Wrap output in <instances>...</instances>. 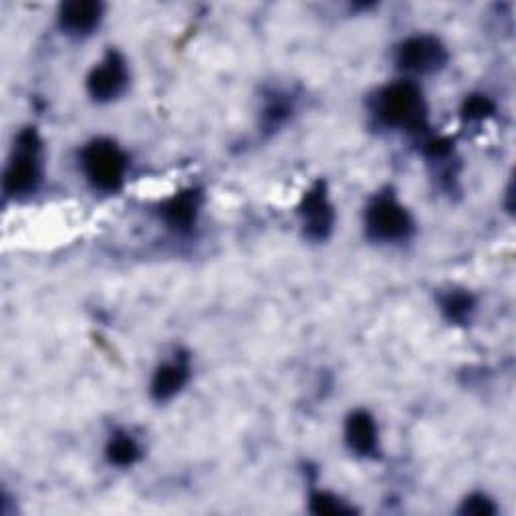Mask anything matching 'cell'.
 I'll return each mask as SVG.
<instances>
[{
  "label": "cell",
  "mask_w": 516,
  "mask_h": 516,
  "mask_svg": "<svg viewBox=\"0 0 516 516\" xmlns=\"http://www.w3.org/2000/svg\"><path fill=\"white\" fill-rule=\"evenodd\" d=\"M289 117V105L285 103V101H273L267 109H265V113H263V121H265V125L267 127H279L285 119Z\"/></svg>",
  "instance_id": "cell-17"
},
{
  "label": "cell",
  "mask_w": 516,
  "mask_h": 516,
  "mask_svg": "<svg viewBox=\"0 0 516 516\" xmlns=\"http://www.w3.org/2000/svg\"><path fill=\"white\" fill-rule=\"evenodd\" d=\"M81 168L95 190L117 192L127 174V156L117 144L95 140L81 152Z\"/></svg>",
  "instance_id": "cell-3"
},
{
  "label": "cell",
  "mask_w": 516,
  "mask_h": 516,
  "mask_svg": "<svg viewBox=\"0 0 516 516\" xmlns=\"http://www.w3.org/2000/svg\"><path fill=\"white\" fill-rule=\"evenodd\" d=\"M375 115L390 127L420 132L426 125V103L422 91L408 81L381 89L375 99Z\"/></svg>",
  "instance_id": "cell-1"
},
{
  "label": "cell",
  "mask_w": 516,
  "mask_h": 516,
  "mask_svg": "<svg viewBox=\"0 0 516 516\" xmlns=\"http://www.w3.org/2000/svg\"><path fill=\"white\" fill-rule=\"evenodd\" d=\"M400 69L412 75H430L440 71L446 61L448 53L446 47L430 35H416L406 39L396 55Z\"/></svg>",
  "instance_id": "cell-5"
},
{
  "label": "cell",
  "mask_w": 516,
  "mask_h": 516,
  "mask_svg": "<svg viewBox=\"0 0 516 516\" xmlns=\"http://www.w3.org/2000/svg\"><path fill=\"white\" fill-rule=\"evenodd\" d=\"M311 510L315 514H351L353 512V508L347 506L343 500L323 494V492H319L311 498Z\"/></svg>",
  "instance_id": "cell-14"
},
{
  "label": "cell",
  "mask_w": 516,
  "mask_h": 516,
  "mask_svg": "<svg viewBox=\"0 0 516 516\" xmlns=\"http://www.w3.org/2000/svg\"><path fill=\"white\" fill-rule=\"evenodd\" d=\"M442 311L448 317V321L454 323H466L470 321L472 313H474V299L470 293L464 291H450L448 295L442 297Z\"/></svg>",
  "instance_id": "cell-13"
},
{
  "label": "cell",
  "mask_w": 516,
  "mask_h": 516,
  "mask_svg": "<svg viewBox=\"0 0 516 516\" xmlns=\"http://www.w3.org/2000/svg\"><path fill=\"white\" fill-rule=\"evenodd\" d=\"M462 514H472V516H490L496 514V506L492 504V500H488L482 494H474L470 498L464 500L462 506Z\"/></svg>",
  "instance_id": "cell-16"
},
{
  "label": "cell",
  "mask_w": 516,
  "mask_h": 516,
  "mask_svg": "<svg viewBox=\"0 0 516 516\" xmlns=\"http://www.w3.org/2000/svg\"><path fill=\"white\" fill-rule=\"evenodd\" d=\"M127 67L117 51H109L105 59L95 65L87 77V91L95 101H113L127 87Z\"/></svg>",
  "instance_id": "cell-6"
},
{
  "label": "cell",
  "mask_w": 516,
  "mask_h": 516,
  "mask_svg": "<svg viewBox=\"0 0 516 516\" xmlns=\"http://www.w3.org/2000/svg\"><path fill=\"white\" fill-rule=\"evenodd\" d=\"M188 379H190V367L184 357H176L168 363H162L152 377L150 390H152L154 400H158V402L172 400L174 396H178L184 390Z\"/></svg>",
  "instance_id": "cell-10"
},
{
  "label": "cell",
  "mask_w": 516,
  "mask_h": 516,
  "mask_svg": "<svg viewBox=\"0 0 516 516\" xmlns=\"http://www.w3.org/2000/svg\"><path fill=\"white\" fill-rule=\"evenodd\" d=\"M198 210H200V194L196 190H186L176 194L164 204L162 216L172 228L190 230L198 218Z\"/></svg>",
  "instance_id": "cell-11"
},
{
  "label": "cell",
  "mask_w": 516,
  "mask_h": 516,
  "mask_svg": "<svg viewBox=\"0 0 516 516\" xmlns=\"http://www.w3.org/2000/svg\"><path fill=\"white\" fill-rule=\"evenodd\" d=\"M345 442L357 456H373L379 450V432L371 414L357 410L347 418Z\"/></svg>",
  "instance_id": "cell-8"
},
{
  "label": "cell",
  "mask_w": 516,
  "mask_h": 516,
  "mask_svg": "<svg viewBox=\"0 0 516 516\" xmlns=\"http://www.w3.org/2000/svg\"><path fill=\"white\" fill-rule=\"evenodd\" d=\"M365 228L377 242H400L412 234L414 222L408 210L392 194H383L373 198L369 204L365 212Z\"/></svg>",
  "instance_id": "cell-4"
},
{
  "label": "cell",
  "mask_w": 516,
  "mask_h": 516,
  "mask_svg": "<svg viewBox=\"0 0 516 516\" xmlns=\"http://www.w3.org/2000/svg\"><path fill=\"white\" fill-rule=\"evenodd\" d=\"M41 176V140L33 127H27L19 134L13 158L7 166L5 192L15 198L33 194L41 184Z\"/></svg>",
  "instance_id": "cell-2"
},
{
  "label": "cell",
  "mask_w": 516,
  "mask_h": 516,
  "mask_svg": "<svg viewBox=\"0 0 516 516\" xmlns=\"http://www.w3.org/2000/svg\"><path fill=\"white\" fill-rule=\"evenodd\" d=\"M103 17V7L95 0H75L67 3L59 11V23L63 31L69 35H89L95 27H99Z\"/></svg>",
  "instance_id": "cell-9"
},
{
  "label": "cell",
  "mask_w": 516,
  "mask_h": 516,
  "mask_svg": "<svg viewBox=\"0 0 516 516\" xmlns=\"http://www.w3.org/2000/svg\"><path fill=\"white\" fill-rule=\"evenodd\" d=\"M462 113L470 121H482L494 113V103L486 95H472L466 99Z\"/></svg>",
  "instance_id": "cell-15"
},
{
  "label": "cell",
  "mask_w": 516,
  "mask_h": 516,
  "mask_svg": "<svg viewBox=\"0 0 516 516\" xmlns=\"http://www.w3.org/2000/svg\"><path fill=\"white\" fill-rule=\"evenodd\" d=\"M140 454L142 452H140L138 442L127 434H117L107 444V460L115 466H123V468L132 466L138 462Z\"/></svg>",
  "instance_id": "cell-12"
},
{
  "label": "cell",
  "mask_w": 516,
  "mask_h": 516,
  "mask_svg": "<svg viewBox=\"0 0 516 516\" xmlns=\"http://www.w3.org/2000/svg\"><path fill=\"white\" fill-rule=\"evenodd\" d=\"M299 216H301L305 236H309L311 240H325L331 234L335 212L327 198L325 184L319 182L305 194L299 206Z\"/></svg>",
  "instance_id": "cell-7"
}]
</instances>
